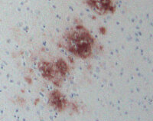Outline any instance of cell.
Segmentation results:
<instances>
[{"label":"cell","mask_w":153,"mask_h":121,"mask_svg":"<svg viewBox=\"0 0 153 121\" xmlns=\"http://www.w3.org/2000/svg\"><path fill=\"white\" fill-rule=\"evenodd\" d=\"M40 70L44 77L48 79H53L54 78V71L53 65L48 62H44L41 64Z\"/></svg>","instance_id":"cell-4"},{"label":"cell","mask_w":153,"mask_h":121,"mask_svg":"<svg viewBox=\"0 0 153 121\" xmlns=\"http://www.w3.org/2000/svg\"><path fill=\"white\" fill-rule=\"evenodd\" d=\"M66 45L68 50L74 55L86 58L91 55L94 45V38L87 29L77 26L67 35Z\"/></svg>","instance_id":"cell-1"},{"label":"cell","mask_w":153,"mask_h":121,"mask_svg":"<svg viewBox=\"0 0 153 121\" xmlns=\"http://www.w3.org/2000/svg\"><path fill=\"white\" fill-rule=\"evenodd\" d=\"M56 67H57L58 71L63 75H65L68 71V65L63 60H58L57 62V64H56Z\"/></svg>","instance_id":"cell-5"},{"label":"cell","mask_w":153,"mask_h":121,"mask_svg":"<svg viewBox=\"0 0 153 121\" xmlns=\"http://www.w3.org/2000/svg\"><path fill=\"white\" fill-rule=\"evenodd\" d=\"M50 103L51 106H53L56 110H58V111L64 109L66 105V100H65V97L57 90H54L53 93H51Z\"/></svg>","instance_id":"cell-3"},{"label":"cell","mask_w":153,"mask_h":121,"mask_svg":"<svg viewBox=\"0 0 153 121\" xmlns=\"http://www.w3.org/2000/svg\"><path fill=\"white\" fill-rule=\"evenodd\" d=\"M87 4L100 15L113 11V0H87Z\"/></svg>","instance_id":"cell-2"}]
</instances>
